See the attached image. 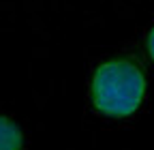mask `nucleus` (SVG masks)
Returning <instances> with one entry per match:
<instances>
[{
    "label": "nucleus",
    "instance_id": "obj_1",
    "mask_svg": "<svg viewBox=\"0 0 154 150\" xmlns=\"http://www.w3.org/2000/svg\"><path fill=\"white\" fill-rule=\"evenodd\" d=\"M92 105L105 116H131L143 101L146 75L137 62L113 58L103 62L92 77Z\"/></svg>",
    "mask_w": 154,
    "mask_h": 150
},
{
    "label": "nucleus",
    "instance_id": "obj_2",
    "mask_svg": "<svg viewBox=\"0 0 154 150\" xmlns=\"http://www.w3.org/2000/svg\"><path fill=\"white\" fill-rule=\"evenodd\" d=\"M22 146L24 137L19 127L11 118L0 116V150H22Z\"/></svg>",
    "mask_w": 154,
    "mask_h": 150
},
{
    "label": "nucleus",
    "instance_id": "obj_3",
    "mask_svg": "<svg viewBox=\"0 0 154 150\" xmlns=\"http://www.w3.org/2000/svg\"><path fill=\"white\" fill-rule=\"evenodd\" d=\"M148 54L152 56V60H154V26H152V30L148 34Z\"/></svg>",
    "mask_w": 154,
    "mask_h": 150
}]
</instances>
